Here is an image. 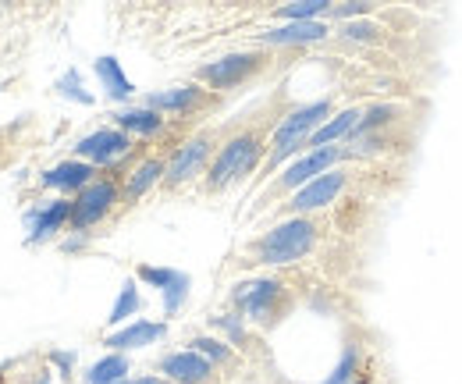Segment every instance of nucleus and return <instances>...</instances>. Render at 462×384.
I'll use <instances>...</instances> for the list:
<instances>
[{
    "label": "nucleus",
    "instance_id": "obj_1",
    "mask_svg": "<svg viewBox=\"0 0 462 384\" xmlns=\"http://www.w3.org/2000/svg\"><path fill=\"white\" fill-rule=\"evenodd\" d=\"M282 121V114H256L242 125H235L225 132L214 161L207 167L199 192L203 196H225L228 189L242 185L249 174H260V167L267 161V146H271V132Z\"/></svg>",
    "mask_w": 462,
    "mask_h": 384
},
{
    "label": "nucleus",
    "instance_id": "obj_2",
    "mask_svg": "<svg viewBox=\"0 0 462 384\" xmlns=\"http://www.w3.org/2000/svg\"><path fill=\"white\" fill-rule=\"evenodd\" d=\"M328 231L331 228L324 218H282L267 231H260L256 239H249L231 257V267H238V271H274V267L306 264L310 257L320 253Z\"/></svg>",
    "mask_w": 462,
    "mask_h": 384
},
{
    "label": "nucleus",
    "instance_id": "obj_3",
    "mask_svg": "<svg viewBox=\"0 0 462 384\" xmlns=\"http://www.w3.org/2000/svg\"><path fill=\"white\" fill-rule=\"evenodd\" d=\"M342 164H366L348 143H338V146H324V150H310L302 157H295L289 167H282L260 192H256V207L253 214H263V211H278L285 200H291L299 189H306L313 178L335 171Z\"/></svg>",
    "mask_w": 462,
    "mask_h": 384
},
{
    "label": "nucleus",
    "instance_id": "obj_4",
    "mask_svg": "<svg viewBox=\"0 0 462 384\" xmlns=\"http://www.w3.org/2000/svg\"><path fill=\"white\" fill-rule=\"evenodd\" d=\"M295 288L278 275L242 277L228 292V306L256 331H274L295 310Z\"/></svg>",
    "mask_w": 462,
    "mask_h": 384
},
{
    "label": "nucleus",
    "instance_id": "obj_5",
    "mask_svg": "<svg viewBox=\"0 0 462 384\" xmlns=\"http://www.w3.org/2000/svg\"><path fill=\"white\" fill-rule=\"evenodd\" d=\"M274 61H278L274 51H260V47H253V51H231V54L199 64L196 75H192V82L207 86L217 97H228L235 89H245L256 79H263L274 68Z\"/></svg>",
    "mask_w": 462,
    "mask_h": 384
},
{
    "label": "nucleus",
    "instance_id": "obj_6",
    "mask_svg": "<svg viewBox=\"0 0 462 384\" xmlns=\"http://www.w3.org/2000/svg\"><path fill=\"white\" fill-rule=\"evenodd\" d=\"M228 128H217V125H207V128H196L189 132V139L181 146H174V154L168 157V174H164V185L161 192L164 196H178L185 189H192L196 182H203L207 167L214 161L221 139H225Z\"/></svg>",
    "mask_w": 462,
    "mask_h": 384
},
{
    "label": "nucleus",
    "instance_id": "obj_7",
    "mask_svg": "<svg viewBox=\"0 0 462 384\" xmlns=\"http://www.w3.org/2000/svg\"><path fill=\"white\" fill-rule=\"evenodd\" d=\"M359 167L363 164H342L335 167V171H328V174H320V178H313L306 189H299L291 200H285L274 211V218H320V214L335 211L348 192L359 185V178H363Z\"/></svg>",
    "mask_w": 462,
    "mask_h": 384
},
{
    "label": "nucleus",
    "instance_id": "obj_8",
    "mask_svg": "<svg viewBox=\"0 0 462 384\" xmlns=\"http://www.w3.org/2000/svg\"><path fill=\"white\" fill-rule=\"evenodd\" d=\"M121 182L125 174L117 171H100L97 182H89L75 200H71V228L68 231H86L93 235V228H104L107 220L121 214Z\"/></svg>",
    "mask_w": 462,
    "mask_h": 384
},
{
    "label": "nucleus",
    "instance_id": "obj_9",
    "mask_svg": "<svg viewBox=\"0 0 462 384\" xmlns=\"http://www.w3.org/2000/svg\"><path fill=\"white\" fill-rule=\"evenodd\" d=\"M221 104H225V97L210 93V89L199 86V82H181V86H171V89L146 93V108L164 114V117H174V121L203 117V114H210V110H217Z\"/></svg>",
    "mask_w": 462,
    "mask_h": 384
},
{
    "label": "nucleus",
    "instance_id": "obj_10",
    "mask_svg": "<svg viewBox=\"0 0 462 384\" xmlns=\"http://www.w3.org/2000/svg\"><path fill=\"white\" fill-rule=\"evenodd\" d=\"M135 146H139V143H135L132 136H125L121 128L107 125V128H97V132L82 136V139L71 146V157L100 167V171H111V167L125 164V161L135 154Z\"/></svg>",
    "mask_w": 462,
    "mask_h": 384
},
{
    "label": "nucleus",
    "instance_id": "obj_11",
    "mask_svg": "<svg viewBox=\"0 0 462 384\" xmlns=\"http://www.w3.org/2000/svg\"><path fill=\"white\" fill-rule=\"evenodd\" d=\"M338 29L331 22H285V25H271L263 33L253 36V43L260 51H291V47H310V43H324L331 40Z\"/></svg>",
    "mask_w": 462,
    "mask_h": 384
},
{
    "label": "nucleus",
    "instance_id": "obj_12",
    "mask_svg": "<svg viewBox=\"0 0 462 384\" xmlns=\"http://www.w3.org/2000/svg\"><path fill=\"white\" fill-rule=\"evenodd\" d=\"M157 374L171 384H225V374L192 349H171L157 360Z\"/></svg>",
    "mask_w": 462,
    "mask_h": 384
},
{
    "label": "nucleus",
    "instance_id": "obj_13",
    "mask_svg": "<svg viewBox=\"0 0 462 384\" xmlns=\"http://www.w3.org/2000/svg\"><path fill=\"white\" fill-rule=\"evenodd\" d=\"M71 228V200H47V203H40V207H32L29 214H25V242L29 246H43V242H54L58 235H64Z\"/></svg>",
    "mask_w": 462,
    "mask_h": 384
},
{
    "label": "nucleus",
    "instance_id": "obj_14",
    "mask_svg": "<svg viewBox=\"0 0 462 384\" xmlns=\"http://www.w3.org/2000/svg\"><path fill=\"white\" fill-rule=\"evenodd\" d=\"M111 125L121 128L125 136H132L135 143H161V139L174 128L171 117H164V114H157V110H150L146 104H143V108L115 110V114H111Z\"/></svg>",
    "mask_w": 462,
    "mask_h": 384
},
{
    "label": "nucleus",
    "instance_id": "obj_15",
    "mask_svg": "<svg viewBox=\"0 0 462 384\" xmlns=\"http://www.w3.org/2000/svg\"><path fill=\"white\" fill-rule=\"evenodd\" d=\"M97 178H100V167L68 157V161H60V164H54L51 171L40 174V189H54L64 200H75V196H79L89 182H97Z\"/></svg>",
    "mask_w": 462,
    "mask_h": 384
},
{
    "label": "nucleus",
    "instance_id": "obj_16",
    "mask_svg": "<svg viewBox=\"0 0 462 384\" xmlns=\"http://www.w3.org/2000/svg\"><path fill=\"white\" fill-rule=\"evenodd\" d=\"M168 331H171L168 321H146V317H143V321H132V324H125V328L104 334L100 345H107L111 352H132V349H146V345L164 342Z\"/></svg>",
    "mask_w": 462,
    "mask_h": 384
},
{
    "label": "nucleus",
    "instance_id": "obj_17",
    "mask_svg": "<svg viewBox=\"0 0 462 384\" xmlns=\"http://www.w3.org/2000/svg\"><path fill=\"white\" fill-rule=\"evenodd\" d=\"M185 349H192V352H199L203 360H210L221 374H235V370L245 367V356L235 352L228 342L217 338L214 331H196V334H189V338H185Z\"/></svg>",
    "mask_w": 462,
    "mask_h": 384
},
{
    "label": "nucleus",
    "instance_id": "obj_18",
    "mask_svg": "<svg viewBox=\"0 0 462 384\" xmlns=\"http://www.w3.org/2000/svg\"><path fill=\"white\" fill-rule=\"evenodd\" d=\"M210 331H214L217 338H225L231 349H235V352H242L245 360L260 352V342H256V334H253L256 328H253L245 317H238L235 310L214 314V317H210Z\"/></svg>",
    "mask_w": 462,
    "mask_h": 384
},
{
    "label": "nucleus",
    "instance_id": "obj_19",
    "mask_svg": "<svg viewBox=\"0 0 462 384\" xmlns=\"http://www.w3.org/2000/svg\"><path fill=\"white\" fill-rule=\"evenodd\" d=\"M370 363H374V356L363 345V338H348L346 345H342V352H338V360H335V367H331V374L320 384H356Z\"/></svg>",
    "mask_w": 462,
    "mask_h": 384
},
{
    "label": "nucleus",
    "instance_id": "obj_20",
    "mask_svg": "<svg viewBox=\"0 0 462 384\" xmlns=\"http://www.w3.org/2000/svg\"><path fill=\"white\" fill-rule=\"evenodd\" d=\"M93 71H97V79H100V86H104V93L111 97V100H132L135 97V86H132V79L125 75V68H121V61L117 57H97L93 61Z\"/></svg>",
    "mask_w": 462,
    "mask_h": 384
},
{
    "label": "nucleus",
    "instance_id": "obj_21",
    "mask_svg": "<svg viewBox=\"0 0 462 384\" xmlns=\"http://www.w3.org/2000/svg\"><path fill=\"white\" fill-rule=\"evenodd\" d=\"M331 14V0H299V4H282L271 11V18L278 25L285 22H328Z\"/></svg>",
    "mask_w": 462,
    "mask_h": 384
},
{
    "label": "nucleus",
    "instance_id": "obj_22",
    "mask_svg": "<svg viewBox=\"0 0 462 384\" xmlns=\"http://www.w3.org/2000/svg\"><path fill=\"white\" fill-rule=\"evenodd\" d=\"M132 374V363L125 352H107L104 360H97L86 370V384H125Z\"/></svg>",
    "mask_w": 462,
    "mask_h": 384
},
{
    "label": "nucleus",
    "instance_id": "obj_23",
    "mask_svg": "<svg viewBox=\"0 0 462 384\" xmlns=\"http://www.w3.org/2000/svg\"><path fill=\"white\" fill-rule=\"evenodd\" d=\"M139 306H143V295H139V281L135 277H128L125 285H121V292H117L115 306H111V317H107V324L111 328H125V324H132V317L139 314Z\"/></svg>",
    "mask_w": 462,
    "mask_h": 384
},
{
    "label": "nucleus",
    "instance_id": "obj_24",
    "mask_svg": "<svg viewBox=\"0 0 462 384\" xmlns=\"http://www.w3.org/2000/svg\"><path fill=\"white\" fill-rule=\"evenodd\" d=\"M178 277H181V271H174V267H157V264H135V281H143V285H150V288H157V292L171 288Z\"/></svg>",
    "mask_w": 462,
    "mask_h": 384
},
{
    "label": "nucleus",
    "instance_id": "obj_25",
    "mask_svg": "<svg viewBox=\"0 0 462 384\" xmlns=\"http://www.w3.org/2000/svg\"><path fill=\"white\" fill-rule=\"evenodd\" d=\"M189 288H192V277L181 271V277L174 281L171 288H164V292H161V306H164V317H174V314H181V306L189 303Z\"/></svg>",
    "mask_w": 462,
    "mask_h": 384
},
{
    "label": "nucleus",
    "instance_id": "obj_26",
    "mask_svg": "<svg viewBox=\"0 0 462 384\" xmlns=\"http://www.w3.org/2000/svg\"><path fill=\"white\" fill-rule=\"evenodd\" d=\"M58 93H60V97H68V100H79V104H86V108H93V104H97V97L82 89V75H79L75 68H71L68 75H60V79H58Z\"/></svg>",
    "mask_w": 462,
    "mask_h": 384
},
{
    "label": "nucleus",
    "instance_id": "obj_27",
    "mask_svg": "<svg viewBox=\"0 0 462 384\" xmlns=\"http://www.w3.org/2000/svg\"><path fill=\"white\" fill-rule=\"evenodd\" d=\"M47 363H54V367H58L64 381H71V370H75V352H60V349H54V352H47Z\"/></svg>",
    "mask_w": 462,
    "mask_h": 384
},
{
    "label": "nucleus",
    "instance_id": "obj_28",
    "mask_svg": "<svg viewBox=\"0 0 462 384\" xmlns=\"http://www.w3.org/2000/svg\"><path fill=\"white\" fill-rule=\"evenodd\" d=\"M32 384H54V370H51V363H43V367L36 370V378H32Z\"/></svg>",
    "mask_w": 462,
    "mask_h": 384
},
{
    "label": "nucleus",
    "instance_id": "obj_29",
    "mask_svg": "<svg viewBox=\"0 0 462 384\" xmlns=\"http://www.w3.org/2000/svg\"><path fill=\"white\" fill-rule=\"evenodd\" d=\"M125 384H171V381H164L161 374H143V378H128Z\"/></svg>",
    "mask_w": 462,
    "mask_h": 384
}]
</instances>
